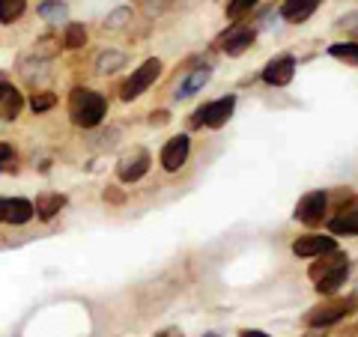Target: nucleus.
Instances as JSON below:
<instances>
[{
  "label": "nucleus",
  "mask_w": 358,
  "mask_h": 337,
  "mask_svg": "<svg viewBox=\"0 0 358 337\" xmlns=\"http://www.w3.org/2000/svg\"><path fill=\"white\" fill-rule=\"evenodd\" d=\"M105 110H108V102H105L102 93H96V89H72L69 117H72L75 126L96 129L99 122L105 120Z\"/></svg>",
  "instance_id": "nucleus-1"
},
{
  "label": "nucleus",
  "mask_w": 358,
  "mask_h": 337,
  "mask_svg": "<svg viewBox=\"0 0 358 337\" xmlns=\"http://www.w3.org/2000/svg\"><path fill=\"white\" fill-rule=\"evenodd\" d=\"M159 75H162V60H147L138 72H131V78H129L126 84H122V93H120L122 102H134V99H138L143 89H150V84Z\"/></svg>",
  "instance_id": "nucleus-2"
},
{
  "label": "nucleus",
  "mask_w": 358,
  "mask_h": 337,
  "mask_svg": "<svg viewBox=\"0 0 358 337\" xmlns=\"http://www.w3.org/2000/svg\"><path fill=\"white\" fill-rule=\"evenodd\" d=\"M233 108H236V96H224L218 102H209L206 108H200L194 114V126H209V129H221L224 122L233 117Z\"/></svg>",
  "instance_id": "nucleus-3"
},
{
  "label": "nucleus",
  "mask_w": 358,
  "mask_h": 337,
  "mask_svg": "<svg viewBox=\"0 0 358 337\" xmlns=\"http://www.w3.org/2000/svg\"><path fill=\"white\" fill-rule=\"evenodd\" d=\"M326 206H329L326 191H308V194L299 200V206H296V215H293V218L301 221V224H308V227H317V224H322Z\"/></svg>",
  "instance_id": "nucleus-4"
},
{
  "label": "nucleus",
  "mask_w": 358,
  "mask_h": 337,
  "mask_svg": "<svg viewBox=\"0 0 358 337\" xmlns=\"http://www.w3.org/2000/svg\"><path fill=\"white\" fill-rule=\"evenodd\" d=\"M350 310H355V299H346V301H331L326 308H317L308 313V325L310 329H329L338 320H343Z\"/></svg>",
  "instance_id": "nucleus-5"
},
{
  "label": "nucleus",
  "mask_w": 358,
  "mask_h": 337,
  "mask_svg": "<svg viewBox=\"0 0 358 337\" xmlns=\"http://www.w3.org/2000/svg\"><path fill=\"white\" fill-rule=\"evenodd\" d=\"M188 150H192V141H188L185 134H176V138H171L164 143V150H162V167L167 173H176L179 167L185 164Z\"/></svg>",
  "instance_id": "nucleus-6"
},
{
  "label": "nucleus",
  "mask_w": 358,
  "mask_h": 337,
  "mask_svg": "<svg viewBox=\"0 0 358 337\" xmlns=\"http://www.w3.org/2000/svg\"><path fill=\"white\" fill-rule=\"evenodd\" d=\"M251 42H254L251 27H230L227 36L221 39V51L227 54V57H239V54H245L251 48Z\"/></svg>",
  "instance_id": "nucleus-7"
},
{
  "label": "nucleus",
  "mask_w": 358,
  "mask_h": 337,
  "mask_svg": "<svg viewBox=\"0 0 358 337\" xmlns=\"http://www.w3.org/2000/svg\"><path fill=\"white\" fill-rule=\"evenodd\" d=\"M293 72H296V60L293 57H278L266 66L263 72V81L272 84V87H287L289 81H293Z\"/></svg>",
  "instance_id": "nucleus-8"
},
{
  "label": "nucleus",
  "mask_w": 358,
  "mask_h": 337,
  "mask_svg": "<svg viewBox=\"0 0 358 337\" xmlns=\"http://www.w3.org/2000/svg\"><path fill=\"white\" fill-rule=\"evenodd\" d=\"M334 251V239L329 236H301V239L293 242V254L296 257H320V254H329Z\"/></svg>",
  "instance_id": "nucleus-9"
},
{
  "label": "nucleus",
  "mask_w": 358,
  "mask_h": 337,
  "mask_svg": "<svg viewBox=\"0 0 358 337\" xmlns=\"http://www.w3.org/2000/svg\"><path fill=\"white\" fill-rule=\"evenodd\" d=\"M147 171H150V155L143 152V150H138L131 159H122L120 162V171L117 173H120L122 182H138V179L147 173Z\"/></svg>",
  "instance_id": "nucleus-10"
},
{
  "label": "nucleus",
  "mask_w": 358,
  "mask_h": 337,
  "mask_svg": "<svg viewBox=\"0 0 358 337\" xmlns=\"http://www.w3.org/2000/svg\"><path fill=\"white\" fill-rule=\"evenodd\" d=\"M320 6V0H284L281 6V15L287 21H305L313 15V9Z\"/></svg>",
  "instance_id": "nucleus-11"
},
{
  "label": "nucleus",
  "mask_w": 358,
  "mask_h": 337,
  "mask_svg": "<svg viewBox=\"0 0 358 337\" xmlns=\"http://www.w3.org/2000/svg\"><path fill=\"white\" fill-rule=\"evenodd\" d=\"M346 263H350V260H346V254H341L338 248L329 251V254H320V263L310 266V278L320 280L322 275H329V272H334V268H341V266H346Z\"/></svg>",
  "instance_id": "nucleus-12"
},
{
  "label": "nucleus",
  "mask_w": 358,
  "mask_h": 337,
  "mask_svg": "<svg viewBox=\"0 0 358 337\" xmlns=\"http://www.w3.org/2000/svg\"><path fill=\"white\" fill-rule=\"evenodd\" d=\"M33 215H36V209H33L30 200H24V197L6 200V221L9 224H27Z\"/></svg>",
  "instance_id": "nucleus-13"
},
{
  "label": "nucleus",
  "mask_w": 358,
  "mask_h": 337,
  "mask_svg": "<svg viewBox=\"0 0 358 337\" xmlns=\"http://www.w3.org/2000/svg\"><path fill=\"white\" fill-rule=\"evenodd\" d=\"M346 275H350V263L341 266V268H334V272H329V275H322V278L317 280V293H322V296L338 293V287H343Z\"/></svg>",
  "instance_id": "nucleus-14"
},
{
  "label": "nucleus",
  "mask_w": 358,
  "mask_h": 337,
  "mask_svg": "<svg viewBox=\"0 0 358 337\" xmlns=\"http://www.w3.org/2000/svg\"><path fill=\"white\" fill-rule=\"evenodd\" d=\"M21 105H24V102H21V93L13 84H9L3 93H0V117H3V120H15Z\"/></svg>",
  "instance_id": "nucleus-15"
},
{
  "label": "nucleus",
  "mask_w": 358,
  "mask_h": 337,
  "mask_svg": "<svg viewBox=\"0 0 358 337\" xmlns=\"http://www.w3.org/2000/svg\"><path fill=\"white\" fill-rule=\"evenodd\" d=\"M209 78H212V72H209V69H194V72L182 81V87H179V99H188V96L200 93V89H203V87L209 84Z\"/></svg>",
  "instance_id": "nucleus-16"
},
{
  "label": "nucleus",
  "mask_w": 358,
  "mask_h": 337,
  "mask_svg": "<svg viewBox=\"0 0 358 337\" xmlns=\"http://www.w3.org/2000/svg\"><path fill=\"white\" fill-rule=\"evenodd\" d=\"M329 227H331V233H355V236H358V209L341 212L338 218L329 221Z\"/></svg>",
  "instance_id": "nucleus-17"
},
{
  "label": "nucleus",
  "mask_w": 358,
  "mask_h": 337,
  "mask_svg": "<svg viewBox=\"0 0 358 337\" xmlns=\"http://www.w3.org/2000/svg\"><path fill=\"white\" fill-rule=\"evenodd\" d=\"M63 203H66V197H60V194H45L39 203H36V215H39L42 221H51V218L63 209Z\"/></svg>",
  "instance_id": "nucleus-18"
},
{
  "label": "nucleus",
  "mask_w": 358,
  "mask_h": 337,
  "mask_svg": "<svg viewBox=\"0 0 358 337\" xmlns=\"http://www.w3.org/2000/svg\"><path fill=\"white\" fill-rule=\"evenodd\" d=\"M39 15H42L45 21H51V24H60V21L69 18V6L60 3V0H48V3L39 6Z\"/></svg>",
  "instance_id": "nucleus-19"
},
{
  "label": "nucleus",
  "mask_w": 358,
  "mask_h": 337,
  "mask_svg": "<svg viewBox=\"0 0 358 337\" xmlns=\"http://www.w3.org/2000/svg\"><path fill=\"white\" fill-rule=\"evenodd\" d=\"M24 6H27V0H0V21L13 24V21L24 15Z\"/></svg>",
  "instance_id": "nucleus-20"
},
{
  "label": "nucleus",
  "mask_w": 358,
  "mask_h": 337,
  "mask_svg": "<svg viewBox=\"0 0 358 337\" xmlns=\"http://www.w3.org/2000/svg\"><path fill=\"white\" fill-rule=\"evenodd\" d=\"M331 57L338 60H346V63H355L358 66V42H334L329 48Z\"/></svg>",
  "instance_id": "nucleus-21"
},
{
  "label": "nucleus",
  "mask_w": 358,
  "mask_h": 337,
  "mask_svg": "<svg viewBox=\"0 0 358 337\" xmlns=\"http://www.w3.org/2000/svg\"><path fill=\"white\" fill-rule=\"evenodd\" d=\"M84 42H87V30L84 24H69L66 27V36H63V45L69 51H78V48H84Z\"/></svg>",
  "instance_id": "nucleus-22"
},
{
  "label": "nucleus",
  "mask_w": 358,
  "mask_h": 337,
  "mask_svg": "<svg viewBox=\"0 0 358 337\" xmlns=\"http://www.w3.org/2000/svg\"><path fill=\"white\" fill-rule=\"evenodd\" d=\"M122 63H126V54H120V51H108V54H102V57L96 60V69L102 72V75H108V72H117Z\"/></svg>",
  "instance_id": "nucleus-23"
},
{
  "label": "nucleus",
  "mask_w": 358,
  "mask_h": 337,
  "mask_svg": "<svg viewBox=\"0 0 358 337\" xmlns=\"http://www.w3.org/2000/svg\"><path fill=\"white\" fill-rule=\"evenodd\" d=\"M257 3H260V0H230V3H227V18L236 21L242 15H248Z\"/></svg>",
  "instance_id": "nucleus-24"
},
{
  "label": "nucleus",
  "mask_w": 358,
  "mask_h": 337,
  "mask_svg": "<svg viewBox=\"0 0 358 337\" xmlns=\"http://www.w3.org/2000/svg\"><path fill=\"white\" fill-rule=\"evenodd\" d=\"M54 105H57V96H54V93H36V96H33V102H30V108L36 110V114H42V110H51Z\"/></svg>",
  "instance_id": "nucleus-25"
},
{
  "label": "nucleus",
  "mask_w": 358,
  "mask_h": 337,
  "mask_svg": "<svg viewBox=\"0 0 358 337\" xmlns=\"http://www.w3.org/2000/svg\"><path fill=\"white\" fill-rule=\"evenodd\" d=\"M129 9H117V13H110L108 18H105V27H122V24H126V21H129Z\"/></svg>",
  "instance_id": "nucleus-26"
},
{
  "label": "nucleus",
  "mask_w": 358,
  "mask_h": 337,
  "mask_svg": "<svg viewBox=\"0 0 358 337\" xmlns=\"http://www.w3.org/2000/svg\"><path fill=\"white\" fill-rule=\"evenodd\" d=\"M54 45H57V39H51V36H48V39H39V42H36V54H39V57H51V54L57 51Z\"/></svg>",
  "instance_id": "nucleus-27"
},
{
  "label": "nucleus",
  "mask_w": 358,
  "mask_h": 337,
  "mask_svg": "<svg viewBox=\"0 0 358 337\" xmlns=\"http://www.w3.org/2000/svg\"><path fill=\"white\" fill-rule=\"evenodd\" d=\"M171 3H173V0H147V6H143V9H147V15H155V13H162V9L171 6Z\"/></svg>",
  "instance_id": "nucleus-28"
},
{
  "label": "nucleus",
  "mask_w": 358,
  "mask_h": 337,
  "mask_svg": "<svg viewBox=\"0 0 358 337\" xmlns=\"http://www.w3.org/2000/svg\"><path fill=\"white\" fill-rule=\"evenodd\" d=\"M6 159H13V147L0 141V162H6Z\"/></svg>",
  "instance_id": "nucleus-29"
},
{
  "label": "nucleus",
  "mask_w": 358,
  "mask_h": 337,
  "mask_svg": "<svg viewBox=\"0 0 358 337\" xmlns=\"http://www.w3.org/2000/svg\"><path fill=\"white\" fill-rule=\"evenodd\" d=\"M341 27H358V15H346V18H341L338 21Z\"/></svg>",
  "instance_id": "nucleus-30"
},
{
  "label": "nucleus",
  "mask_w": 358,
  "mask_h": 337,
  "mask_svg": "<svg viewBox=\"0 0 358 337\" xmlns=\"http://www.w3.org/2000/svg\"><path fill=\"white\" fill-rule=\"evenodd\" d=\"M152 122H159V126H164V122H167V110H159V114H152Z\"/></svg>",
  "instance_id": "nucleus-31"
},
{
  "label": "nucleus",
  "mask_w": 358,
  "mask_h": 337,
  "mask_svg": "<svg viewBox=\"0 0 358 337\" xmlns=\"http://www.w3.org/2000/svg\"><path fill=\"white\" fill-rule=\"evenodd\" d=\"M305 337H326V329H310Z\"/></svg>",
  "instance_id": "nucleus-32"
},
{
  "label": "nucleus",
  "mask_w": 358,
  "mask_h": 337,
  "mask_svg": "<svg viewBox=\"0 0 358 337\" xmlns=\"http://www.w3.org/2000/svg\"><path fill=\"white\" fill-rule=\"evenodd\" d=\"M242 337H268V334H263V331H251V329H245V331H242Z\"/></svg>",
  "instance_id": "nucleus-33"
},
{
  "label": "nucleus",
  "mask_w": 358,
  "mask_h": 337,
  "mask_svg": "<svg viewBox=\"0 0 358 337\" xmlns=\"http://www.w3.org/2000/svg\"><path fill=\"white\" fill-rule=\"evenodd\" d=\"M9 87V78H6V72H0V93Z\"/></svg>",
  "instance_id": "nucleus-34"
},
{
  "label": "nucleus",
  "mask_w": 358,
  "mask_h": 337,
  "mask_svg": "<svg viewBox=\"0 0 358 337\" xmlns=\"http://www.w3.org/2000/svg\"><path fill=\"white\" fill-rule=\"evenodd\" d=\"M0 221H6V200L0 197Z\"/></svg>",
  "instance_id": "nucleus-35"
},
{
  "label": "nucleus",
  "mask_w": 358,
  "mask_h": 337,
  "mask_svg": "<svg viewBox=\"0 0 358 337\" xmlns=\"http://www.w3.org/2000/svg\"><path fill=\"white\" fill-rule=\"evenodd\" d=\"M159 337H182V331H173V329H171V331H162Z\"/></svg>",
  "instance_id": "nucleus-36"
},
{
  "label": "nucleus",
  "mask_w": 358,
  "mask_h": 337,
  "mask_svg": "<svg viewBox=\"0 0 358 337\" xmlns=\"http://www.w3.org/2000/svg\"><path fill=\"white\" fill-rule=\"evenodd\" d=\"M203 337H218V334H203Z\"/></svg>",
  "instance_id": "nucleus-37"
}]
</instances>
